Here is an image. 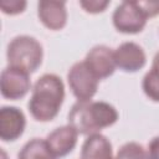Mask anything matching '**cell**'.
Instances as JSON below:
<instances>
[{"instance_id": "cell-20", "label": "cell", "mask_w": 159, "mask_h": 159, "mask_svg": "<svg viewBox=\"0 0 159 159\" xmlns=\"http://www.w3.org/2000/svg\"><path fill=\"white\" fill-rule=\"evenodd\" d=\"M152 70L159 72V51L154 55L153 57V62H152Z\"/></svg>"}, {"instance_id": "cell-12", "label": "cell", "mask_w": 159, "mask_h": 159, "mask_svg": "<svg viewBox=\"0 0 159 159\" xmlns=\"http://www.w3.org/2000/svg\"><path fill=\"white\" fill-rule=\"evenodd\" d=\"M81 159H113L112 143L101 133L88 135L81 148Z\"/></svg>"}, {"instance_id": "cell-16", "label": "cell", "mask_w": 159, "mask_h": 159, "mask_svg": "<svg viewBox=\"0 0 159 159\" xmlns=\"http://www.w3.org/2000/svg\"><path fill=\"white\" fill-rule=\"evenodd\" d=\"M27 2L25 0H2L0 1V9L5 15H19L25 11Z\"/></svg>"}, {"instance_id": "cell-3", "label": "cell", "mask_w": 159, "mask_h": 159, "mask_svg": "<svg viewBox=\"0 0 159 159\" xmlns=\"http://www.w3.org/2000/svg\"><path fill=\"white\" fill-rule=\"evenodd\" d=\"M9 66L20 68L27 73H34L42 63L43 48L37 39L29 35L14 37L6 48Z\"/></svg>"}, {"instance_id": "cell-21", "label": "cell", "mask_w": 159, "mask_h": 159, "mask_svg": "<svg viewBox=\"0 0 159 159\" xmlns=\"http://www.w3.org/2000/svg\"><path fill=\"white\" fill-rule=\"evenodd\" d=\"M113 159H114V158H113Z\"/></svg>"}, {"instance_id": "cell-18", "label": "cell", "mask_w": 159, "mask_h": 159, "mask_svg": "<svg viewBox=\"0 0 159 159\" xmlns=\"http://www.w3.org/2000/svg\"><path fill=\"white\" fill-rule=\"evenodd\" d=\"M137 2L148 19L159 15V0H139Z\"/></svg>"}, {"instance_id": "cell-17", "label": "cell", "mask_w": 159, "mask_h": 159, "mask_svg": "<svg viewBox=\"0 0 159 159\" xmlns=\"http://www.w3.org/2000/svg\"><path fill=\"white\" fill-rule=\"evenodd\" d=\"M109 4L111 1L108 0H81L80 1V6L88 14L103 12Z\"/></svg>"}, {"instance_id": "cell-5", "label": "cell", "mask_w": 159, "mask_h": 159, "mask_svg": "<svg viewBox=\"0 0 159 159\" xmlns=\"http://www.w3.org/2000/svg\"><path fill=\"white\" fill-rule=\"evenodd\" d=\"M148 17L137 1H122L112 15L113 26L118 32L134 35L144 30Z\"/></svg>"}, {"instance_id": "cell-7", "label": "cell", "mask_w": 159, "mask_h": 159, "mask_svg": "<svg viewBox=\"0 0 159 159\" xmlns=\"http://www.w3.org/2000/svg\"><path fill=\"white\" fill-rule=\"evenodd\" d=\"M83 61L99 81L111 77L117 68L114 61V50L106 45L93 46L87 52Z\"/></svg>"}, {"instance_id": "cell-2", "label": "cell", "mask_w": 159, "mask_h": 159, "mask_svg": "<svg viewBox=\"0 0 159 159\" xmlns=\"http://www.w3.org/2000/svg\"><path fill=\"white\" fill-rule=\"evenodd\" d=\"M67 118L68 124L78 134L88 137L113 125L118 120L119 113L114 106L103 101H77L70 109Z\"/></svg>"}, {"instance_id": "cell-19", "label": "cell", "mask_w": 159, "mask_h": 159, "mask_svg": "<svg viewBox=\"0 0 159 159\" xmlns=\"http://www.w3.org/2000/svg\"><path fill=\"white\" fill-rule=\"evenodd\" d=\"M148 159H159V135L150 139L147 148Z\"/></svg>"}, {"instance_id": "cell-15", "label": "cell", "mask_w": 159, "mask_h": 159, "mask_svg": "<svg viewBox=\"0 0 159 159\" xmlns=\"http://www.w3.org/2000/svg\"><path fill=\"white\" fill-rule=\"evenodd\" d=\"M114 159H148V154L142 144L128 142L118 149Z\"/></svg>"}, {"instance_id": "cell-14", "label": "cell", "mask_w": 159, "mask_h": 159, "mask_svg": "<svg viewBox=\"0 0 159 159\" xmlns=\"http://www.w3.org/2000/svg\"><path fill=\"white\" fill-rule=\"evenodd\" d=\"M142 88L150 101L159 103V72L150 68L143 77Z\"/></svg>"}, {"instance_id": "cell-1", "label": "cell", "mask_w": 159, "mask_h": 159, "mask_svg": "<svg viewBox=\"0 0 159 159\" xmlns=\"http://www.w3.org/2000/svg\"><path fill=\"white\" fill-rule=\"evenodd\" d=\"M65 101V84L55 73H45L37 78L27 103L31 117L37 122L53 120Z\"/></svg>"}, {"instance_id": "cell-9", "label": "cell", "mask_w": 159, "mask_h": 159, "mask_svg": "<svg viewBox=\"0 0 159 159\" xmlns=\"http://www.w3.org/2000/svg\"><path fill=\"white\" fill-rule=\"evenodd\" d=\"M26 128V117L24 112L14 106H2L0 108V139L2 142H15Z\"/></svg>"}, {"instance_id": "cell-13", "label": "cell", "mask_w": 159, "mask_h": 159, "mask_svg": "<svg viewBox=\"0 0 159 159\" xmlns=\"http://www.w3.org/2000/svg\"><path fill=\"white\" fill-rule=\"evenodd\" d=\"M17 159H56V157L50 150L45 139L32 138L22 145L17 153Z\"/></svg>"}, {"instance_id": "cell-10", "label": "cell", "mask_w": 159, "mask_h": 159, "mask_svg": "<svg viewBox=\"0 0 159 159\" xmlns=\"http://www.w3.org/2000/svg\"><path fill=\"white\" fill-rule=\"evenodd\" d=\"M37 16L41 24L52 31L62 30L67 24L66 1L41 0L37 2Z\"/></svg>"}, {"instance_id": "cell-6", "label": "cell", "mask_w": 159, "mask_h": 159, "mask_svg": "<svg viewBox=\"0 0 159 159\" xmlns=\"http://www.w3.org/2000/svg\"><path fill=\"white\" fill-rule=\"evenodd\" d=\"M31 89L30 73L7 66L0 75V92L1 96L10 101H17L24 98Z\"/></svg>"}, {"instance_id": "cell-8", "label": "cell", "mask_w": 159, "mask_h": 159, "mask_svg": "<svg viewBox=\"0 0 159 159\" xmlns=\"http://www.w3.org/2000/svg\"><path fill=\"white\" fill-rule=\"evenodd\" d=\"M114 61L117 68L120 71L134 73L145 66L147 55L140 45L133 41H127L114 50Z\"/></svg>"}, {"instance_id": "cell-11", "label": "cell", "mask_w": 159, "mask_h": 159, "mask_svg": "<svg viewBox=\"0 0 159 159\" xmlns=\"http://www.w3.org/2000/svg\"><path fill=\"white\" fill-rule=\"evenodd\" d=\"M77 139H78L77 130L72 125L67 124L53 129L51 133L47 134L45 140L50 150L57 159V158H63L70 153H72V150L77 145Z\"/></svg>"}, {"instance_id": "cell-4", "label": "cell", "mask_w": 159, "mask_h": 159, "mask_svg": "<svg viewBox=\"0 0 159 159\" xmlns=\"http://www.w3.org/2000/svg\"><path fill=\"white\" fill-rule=\"evenodd\" d=\"M99 80L86 66L84 61L73 63L67 72V83L72 94L80 102L92 101L98 89Z\"/></svg>"}]
</instances>
